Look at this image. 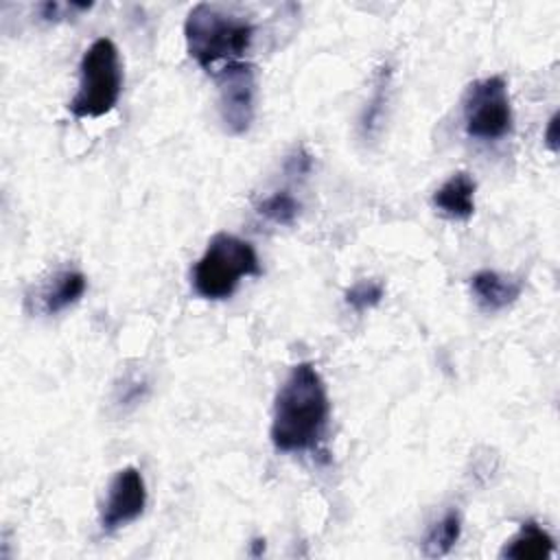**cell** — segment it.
Wrapping results in <instances>:
<instances>
[{
    "mask_svg": "<svg viewBox=\"0 0 560 560\" xmlns=\"http://www.w3.org/2000/svg\"><path fill=\"white\" fill-rule=\"evenodd\" d=\"M122 92V66L109 37L94 39L79 61V85L68 103L74 118H101L109 114Z\"/></svg>",
    "mask_w": 560,
    "mask_h": 560,
    "instance_id": "cell-4",
    "label": "cell"
},
{
    "mask_svg": "<svg viewBox=\"0 0 560 560\" xmlns=\"http://www.w3.org/2000/svg\"><path fill=\"white\" fill-rule=\"evenodd\" d=\"M92 4H79V2H70V4H61V2H44L39 4V13L46 22H57L63 20L68 11H88Z\"/></svg>",
    "mask_w": 560,
    "mask_h": 560,
    "instance_id": "cell-16",
    "label": "cell"
},
{
    "mask_svg": "<svg viewBox=\"0 0 560 560\" xmlns=\"http://www.w3.org/2000/svg\"><path fill=\"white\" fill-rule=\"evenodd\" d=\"M545 144L556 153L558 151V112L549 118L545 129Z\"/></svg>",
    "mask_w": 560,
    "mask_h": 560,
    "instance_id": "cell-19",
    "label": "cell"
},
{
    "mask_svg": "<svg viewBox=\"0 0 560 560\" xmlns=\"http://www.w3.org/2000/svg\"><path fill=\"white\" fill-rule=\"evenodd\" d=\"M464 131L479 142H499L514 129L508 83L501 74L477 79L468 85L462 103Z\"/></svg>",
    "mask_w": 560,
    "mask_h": 560,
    "instance_id": "cell-5",
    "label": "cell"
},
{
    "mask_svg": "<svg viewBox=\"0 0 560 560\" xmlns=\"http://www.w3.org/2000/svg\"><path fill=\"white\" fill-rule=\"evenodd\" d=\"M330 420L328 389L311 361L295 363L273 398L269 438L280 453H311Z\"/></svg>",
    "mask_w": 560,
    "mask_h": 560,
    "instance_id": "cell-1",
    "label": "cell"
},
{
    "mask_svg": "<svg viewBox=\"0 0 560 560\" xmlns=\"http://www.w3.org/2000/svg\"><path fill=\"white\" fill-rule=\"evenodd\" d=\"M260 276V260L252 243L217 232L190 271L192 289L203 300H228L243 278Z\"/></svg>",
    "mask_w": 560,
    "mask_h": 560,
    "instance_id": "cell-3",
    "label": "cell"
},
{
    "mask_svg": "<svg viewBox=\"0 0 560 560\" xmlns=\"http://www.w3.org/2000/svg\"><path fill=\"white\" fill-rule=\"evenodd\" d=\"M462 536V518L457 510H446L424 534L422 538V556L424 558H442L446 556Z\"/></svg>",
    "mask_w": 560,
    "mask_h": 560,
    "instance_id": "cell-12",
    "label": "cell"
},
{
    "mask_svg": "<svg viewBox=\"0 0 560 560\" xmlns=\"http://www.w3.org/2000/svg\"><path fill=\"white\" fill-rule=\"evenodd\" d=\"M389 81H392V70L389 66L378 68L376 77H374V88L372 94L368 98V105L361 114L359 127H361V136L365 140H372L381 125H383V116H385V107H387V98H389Z\"/></svg>",
    "mask_w": 560,
    "mask_h": 560,
    "instance_id": "cell-13",
    "label": "cell"
},
{
    "mask_svg": "<svg viewBox=\"0 0 560 560\" xmlns=\"http://www.w3.org/2000/svg\"><path fill=\"white\" fill-rule=\"evenodd\" d=\"M477 182L466 173H453L431 197V206L446 219L466 221L475 212Z\"/></svg>",
    "mask_w": 560,
    "mask_h": 560,
    "instance_id": "cell-9",
    "label": "cell"
},
{
    "mask_svg": "<svg viewBox=\"0 0 560 560\" xmlns=\"http://www.w3.org/2000/svg\"><path fill=\"white\" fill-rule=\"evenodd\" d=\"M313 160L304 149H298L289 160H287V173L289 175H306L311 173Z\"/></svg>",
    "mask_w": 560,
    "mask_h": 560,
    "instance_id": "cell-18",
    "label": "cell"
},
{
    "mask_svg": "<svg viewBox=\"0 0 560 560\" xmlns=\"http://www.w3.org/2000/svg\"><path fill=\"white\" fill-rule=\"evenodd\" d=\"M470 291L483 311L497 313L512 306L521 298L523 282L494 269H481L470 278Z\"/></svg>",
    "mask_w": 560,
    "mask_h": 560,
    "instance_id": "cell-8",
    "label": "cell"
},
{
    "mask_svg": "<svg viewBox=\"0 0 560 560\" xmlns=\"http://www.w3.org/2000/svg\"><path fill=\"white\" fill-rule=\"evenodd\" d=\"M553 538L536 521H525L521 529L505 542L501 558L508 560H547L553 556Z\"/></svg>",
    "mask_w": 560,
    "mask_h": 560,
    "instance_id": "cell-11",
    "label": "cell"
},
{
    "mask_svg": "<svg viewBox=\"0 0 560 560\" xmlns=\"http://www.w3.org/2000/svg\"><path fill=\"white\" fill-rule=\"evenodd\" d=\"M144 392H147V383L144 381H131L127 383L125 381V387L120 389V396H118V402L120 405H136L144 398Z\"/></svg>",
    "mask_w": 560,
    "mask_h": 560,
    "instance_id": "cell-17",
    "label": "cell"
},
{
    "mask_svg": "<svg viewBox=\"0 0 560 560\" xmlns=\"http://www.w3.org/2000/svg\"><path fill=\"white\" fill-rule=\"evenodd\" d=\"M383 298H385V284L381 280H359L343 293L346 304L357 313L378 306Z\"/></svg>",
    "mask_w": 560,
    "mask_h": 560,
    "instance_id": "cell-15",
    "label": "cell"
},
{
    "mask_svg": "<svg viewBox=\"0 0 560 560\" xmlns=\"http://www.w3.org/2000/svg\"><path fill=\"white\" fill-rule=\"evenodd\" d=\"M219 94V116L232 136L245 133L256 116V70L247 61H236L214 72Z\"/></svg>",
    "mask_w": 560,
    "mask_h": 560,
    "instance_id": "cell-6",
    "label": "cell"
},
{
    "mask_svg": "<svg viewBox=\"0 0 560 560\" xmlns=\"http://www.w3.org/2000/svg\"><path fill=\"white\" fill-rule=\"evenodd\" d=\"M88 289V280L77 269L57 271L39 291V304L46 315H57L77 304Z\"/></svg>",
    "mask_w": 560,
    "mask_h": 560,
    "instance_id": "cell-10",
    "label": "cell"
},
{
    "mask_svg": "<svg viewBox=\"0 0 560 560\" xmlns=\"http://www.w3.org/2000/svg\"><path fill=\"white\" fill-rule=\"evenodd\" d=\"M300 210V201L289 190H276L256 203V212L276 225H293Z\"/></svg>",
    "mask_w": 560,
    "mask_h": 560,
    "instance_id": "cell-14",
    "label": "cell"
},
{
    "mask_svg": "<svg viewBox=\"0 0 560 560\" xmlns=\"http://www.w3.org/2000/svg\"><path fill=\"white\" fill-rule=\"evenodd\" d=\"M184 39L188 55L214 74L228 63L245 61L243 57L254 39V24L219 4L199 2L186 15Z\"/></svg>",
    "mask_w": 560,
    "mask_h": 560,
    "instance_id": "cell-2",
    "label": "cell"
},
{
    "mask_svg": "<svg viewBox=\"0 0 560 560\" xmlns=\"http://www.w3.org/2000/svg\"><path fill=\"white\" fill-rule=\"evenodd\" d=\"M147 508V483L138 468L125 466L120 468L109 486L105 501L101 505V529L105 534H114L125 525L133 523L142 516Z\"/></svg>",
    "mask_w": 560,
    "mask_h": 560,
    "instance_id": "cell-7",
    "label": "cell"
}]
</instances>
